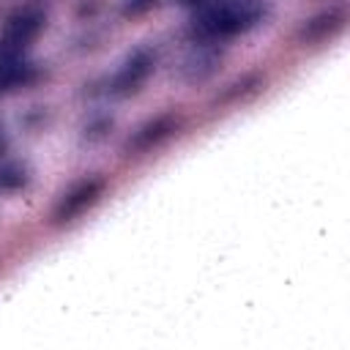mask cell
I'll list each match as a JSON object with an SVG mask.
<instances>
[{
	"instance_id": "obj_1",
	"label": "cell",
	"mask_w": 350,
	"mask_h": 350,
	"mask_svg": "<svg viewBox=\"0 0 350 350\" xmlns=\"http://www.w3.org/2000/svg\"><path fill=\"white\" fill-rule=\"evenodd\" d=\"M44 25V14L38 11H19L8 19L3 36H0V77L11 79L19 74V57L30 46V41L38 36Z\"/></svg>"
},
{
	"instance_id": "obj_2",
	"label": "cell",
	"mask_w": 350,
	"mask_h": 350,
	"mask_svg": "<svg viewBox=\"0 0 350 350\" xmlns=\"http://www.w3.org/2000/svg\"><path fill=\"white\" fill-rule=\"evenodd\" d=\"M96 194H98V183H96V180L82 183L77 191H71V194L63 200V205L57 208V219H60V221H68L71 216L82 213V208L90 205V202L96 200Z\"/></svg>"
}]
</instances>
